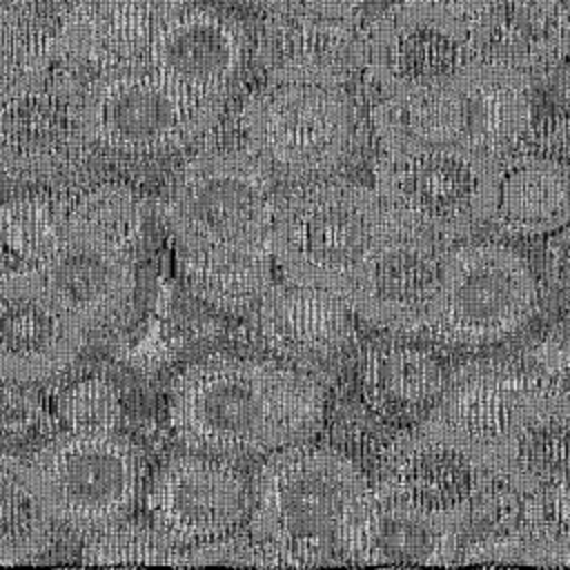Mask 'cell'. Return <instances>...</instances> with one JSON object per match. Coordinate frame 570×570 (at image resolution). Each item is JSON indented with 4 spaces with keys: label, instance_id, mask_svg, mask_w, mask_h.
<instances>
[{
    "label": "cell",
    "instance_id": "cell-1",
    "mask_svg": "<svg viewBox=\"0 0 570 570\" xmlns=\"http://www.w3.org/2000/svg\"><path fill=\"white\" fill-rule=\"evenodd\" d=\"M169 423L191 452L267 456L323 428L325 390L281 358L212 354L174 379Z\"/></svg>",
    "mask_w": 570,
    "mask_h": 570
},
{
    "label": "cell",
    "instance_id": "cell-2",
    "mask_svg": "<svg viewBox=\"0 0 570 570\" xmlns=\"http://www.w3.org/2000/svg\"><path fill=\"white\" fill-rule=\"evenodd\" d=\"M365 468L338 445L298 441L265 456L252 476L249 534L274 568L343 563V532L370 490Z\"/></svg>",
    "mask_w": 570,
    "mask_h": 570
},
{
    "label": "cell",
    "instance_id": "cell-3",
    "mask_svg": "<svg viewBox=\"0 0 570 570\" xmlns=\"http://www.w3.org/2000/svg\"><path fill=\"white\" fill-rule=\"evenodd\" d=\"M276 180L243 145L194 151L169 180L163 218L178 263L272 256Z\"/></svg>",
    "mask_w": 570,
    "mask_h": 570
},
{
    "label": "cell",
    "instance_id": "cell-4",
    "mask_svg": "<svg viewBox=\"0 0 570 570\" xmlns=\"http://www.w3.org/2000/svg\"><path fill=\"white\" fill-rule=\"evenodd\" d=\"M396 227L374 185L318 178L278 191L272 261L283 281L345 301L361 269Z\"/></svg>",
    "mask_w": 570,
    "mask_h": 570
},
{
    "label": "cell",
    "instance_id": "cell-5",
    "mask_svg": "<svg viewBox=\"0 0 570 570\" xmlns=\"http://www.w3.org/2000/svg\"><path fill=\"white\" fill-rule=\"evenodd\" d=\"M532 80L470 62L405 98H374L367 120L376 149L423 145L503 158L532 120Z\"/></svg>",
    "mask_w": 570,
    "mask_h": 570
},
{
    "label": "cell",
    "instance_id": "cell-6",
    "mask_svg": "<svg viewBox=\"0 0 570 570\" xmlns=\"http://www.w3.org/2000/svg\"><path fill=\"white\" fill-rule=\"evenodd\" d=\"M358 107L347 85L265 76L240 105V145L276 183L336 176L358 145Z\"/></svg>",
    "mask_w": 570,
    "mask_h": 570
},
{
    "label": "cell",
    "instance_id": "cell-7",
    "mask_svg": "<svg viewBox=\"0 0 570 570\" xmlns=\"http://www.w3.org/2000/svg\"><path fill=\"white\" fill-rule=\"evenodd\" d=\"M225 105L200 100L149 65L82 80L73 98L80 136L91 154L158 158L205 142Z\"/></svg>",
    "mask_w": 570,
    "mask_h": 570
},
{
    "label": "cell",
    "instance_id": "cell-8",
    "mask_svg": "<svg viewBox=\"0 0 570 570\" xmlns=\"http://www.w3.org/2000/svg\"><path fill=\"white\" fill-rule=\"evenodd\" d=\"M499 160L448 147L379 149L374 189L399 225L452 245L490 223Z\"/></svg>",
    "mask_w": 570,
    "mask_h": 570
},
{
    "label": "cell",
    "instance_id": "cell-9",
    "mask_svg": "<svg viewBox=\"0 0 570 570\" xmlns=\"http://www.w3.org/2000/svg\"><path fill=\"white\" fill-rule=\"evenodd\" d=\"M541 305L532 265L508 243L459 240L443 249L439 289L423 336L452 347L501 343Z\"/></svg>",
    "mask_w": 570,
    "mask_h": 570
},
{
    "label": "cell",
    "instance_id": "cell-10",
    "mask_svg": "<svg viewBox=\"0 0 570 570\" xmlns=\"http://www.w3.org/2000/svg\"><path fill=\"white\" fill-rule=\"evenodd\" d=\"M29 463L56 523L82 534L125 521L140 492L138 456L114 428H67Z\"/></svg>",
    "mask_w": 570,
    "mask_h": 570
},
{
    "label": "cell",
    "instance_id": "cell-11",
    "mask_svg": "<svg viewBox=\"0 0 570 570\" xmlns=\"http://www.w3.org/2000/svg\"><path fill=\"white\" fill-rule=\"evenodd\" d=\"M470 62L463 24L445 0H399L361 27V73L376 98L414 96Z\"/></svg>",
    "mask_w": 570,
    "mask_h": 570
},
{
    "label": "cell",
    "instance_id": "cell-12",
    "mask_svg": "<svg viewBox=\"0 0 570 570\" xmlns=\"http://www.w3.org/2000/svg\"><path fill=\"white\" fill-rule=\"evenodd\" d=\"M370 479L430 510L468 508L499 485L488 450L432 412L387 439Z\"/></svg>",
    "mask_w": 570,
    "mask_h": 570
},
{
    "label": "cell",
    "instance_id": "cell-13",
    "mask_svg": "<svg viewBox=\"0 0 570 570\" xmlns=\"http://www.w3.org/2000/svg\"><path fill=\"white\" fill-rule=\"evenodd\" d=\"M56 65L51 76L0 102V176L22 185L69 183L91 156L76 125L73 98L82 80Z\"/></svg>",
    "mask_w": 570,
    "mask_h": 570
},
{
    "label": "cell",
    "instance_id": "cell-14",
    "mask_svg": "<svg viewBox=\"0 0 570 570\" xmlns=\"http://www.w3.org/2000/svg\"><path fill=\"white\" fill-rule=\"evenodd\" d=\"M87 334L38 267L0 272V381L33 383L65 372Z\"/></svg>",
    "mask_w": 570,
    "mask_h": 570
},
{
    "label": "cell",
    "instance_id": "cell-15",
    "mask_svg": "<svg viewBox=\"0 0 570 570\" xmlns=\"http://www.w3.org/2000/svg\"><path fill=\"white\" fill-rule=\"evenodd\" d=\"M147 510L178 548L205 543L247 523L252 479L229 459L187 450L154 474Z\"/></svg>",
    "mask_w": 570,
    "mask_h": 570
},
{
    "label": "cell",
    "instance_id": "cell-16",
    "mask_svg": "<svg viewBox=\"0 0 570 570\" xmlns=\"http://www.w3.org/2000/svg\"><path fill=\"white\" fill-rule=\"evenodd\" d=\"M470 508H421L370 481L341 539L343 563L454 566L468 539Z\"/></svg>",
    "mask_w": 570,
    "mask_h": 570
},
{
    "label": "cell",
    "instance_id": "cell-17",
    "mask_svg": "<svg viewBox=\"0 0 570 570\" xmlns=\"http://www.w3.org/2000/svg\"><path fill=\"white\" fill-rule=\"evenodd\" d=\"M249 38L243 24L209 7H171L151 36L147 65L169 82L225 105L243 76Z\"/></svg>",
    "mask_w": 570,
    "mask_h": 570
},
{
    "label": "cell",
    "instance_id": "cell-18",
    "mask_svg": "<svg viewBox=\"0 0 570 570\" xmlns=\"http://www.w3.org/2000/svg\"><path fill=\"white\" fill-rule=\"evenodd\" d=\"M448 245L396 223L345 296L356 318L403 336H421L439 289Z\"/></svg>",
    "mask_w": 570,
    "mask_h": 570
},
{
    "label": "cell",
    "instance_id": "cell-19",
    "mask_svg": "<svg viewBox=\"0 0 570 570\" xmlns=\"http://www.w3.org/2000/svg\"><path fill=\"white\" fill-rule=\"evenodd\" d=\"M476 62L530 80L559 67L570 49V13L561 0H450Z\"/></svg>",
    "mask_w": 570,
    "mask_h": 570
},
{
    "label": "cell",
    "instance_id": "cell-20",
    "mask_svg": "<svg viewBox=\"0 0 570 570\" xmlns=\"http://www.w3.org/2000/svg\"><path fill=\"white\" fill-rule=\"evenodd\" d=\"M33 267L62 294L87 330L118 321L134 301V254L62 218Z\"/></svg>",
    "mask_w": 570,
    "mask_h": 570
},
{
    "label": "cell",
    "instance_id": "cell-21",
    "mask_svg": "<svg viewBox=\"0 0 570 570\" xmlns=\"http://www.w3.org/2000/svg\"><path fill=\"white\" fill-rule=\"evenodd\" d=\"M494 481L517 494L557 485L570 474V387L541 376L488 448Z\"/></svg>",
    "mask_w": 570,
    "mask_h": 570
},
{
    "label": "cell",
    "instance_id": "cell-22",
    "mask_svg": "<svg viewBox=\"0 0 570 570\" xmlns=\"http://www.w3.org/2000/svg\"><path fill=\"white\" fill-rule=\"evenodd\" d=\"M163 0H80L56 27L58 62L85 78L147 65Z\"/></svg>",
    "mask_w": 570,
    "mask_h": 570
},
{
    "label": "cell",
    "instance_id": "cell-23",
    "mask_svg": "<svg viewBox=\"0 0 570 570\" xmlns=\"http://www.w3.org/2000/svg\"><path fill=\"white\" fill-rule=\"evenodd\" d=\"M256 341L287 363H316L341 354L356 338V314L334 292L274 283L249 312Z\"/></svg>",
    "mask_w": 570,
    "mask_h": 570
},
{
    "label": "cell",
    "instance_id": "cell-24",
    "mask_svg": "<svg viewBox=\"0 0 570 570\" xmlns=\"http://www.w3.org/2000/svg\"><path fill=\"white\" fill-rule=\"evenodd\" d=\"M265 76L347 85L361 73V20L321 13H267L256 42Z\"/></svg>",
    "mask_w": 570,
    "mask_h": 570
},
{
    "label": "cell",
    "instance_id": "cell-25",
    "mask_svg": "<svg viewBox=\"0 0 570 570\" xmlns=\"http://www.w3.org/2000/svg\"><path fill=\"white\" fill-rule=\"evenodd\" d=\"M452 381L436 350L410 341H383L358 356L363 405L383 423L410 425L425 416Z\"/></svg>",
    "mask_w": 570,
    "mask_h": 570
},
{
    "label": "cell",
    "instance_id": "cell-26",
    "mask_svg": "<svg viewBox=\"0 0 570 570\" xmlns=\"http://www.w3.org/2000/svg\"><path fill=\"white\" fill-rule=\"evenodd\" d=\"M570 223V163L537 151H510L499 160L490 227L512 238H534Z\"/></svg>",
    "mask_w": 570,
    "mask_h": 570
},
{
    "label": "cell",
    "instance_id": "cell-27",
    "mask_svg": "<svg viewBox=\"0 0 570 570\" xmlns=\"http://www.w3.org/2000/svg\"><path fill=\"white\" fill-rule=\"evenodd\" d=\"M56 525L31 463L0 452V566L45 554Z\"/></svg>",
    "mask_w": 570,
    "mask_h": 570
},
{
    "label": "cell",
    "instance_id": "cell-28",
    "mask_svg": "<svg viewBox=\"0 0 570 570\" xmlns=\"http://www.w3.org/2000/svg\"><path fill=\"white\" fill-rule=\"evenodd\" d=\"M56 65V27L27 0H0V102L45 82Z\"/></svg>",
    "mask_w": 570,
    "mask_h": 570
},
{
    "label": "cell",
    "instance_id": "cell-29",
    "mask_svg": "<svg viewBox=\"0 0 570 570\" xmlns=\"http://www.w3.org/2000/svg\"><path fill=\"white\" fill-rule=\"evenodd\" d=\"M180 269L200 301L229 314H249L276 283L272 256L180 263Z\"/></svg>",
    "mask_w": 570,
    "mask_h": 570
},
{
    "label": "cell",
    "instance_id": "cell-30",
    "mask_svg": "<svg viewBox=\"0 0 570 570\" xmlns=\"http://www.w3.org/2000/svg\"><path fill=\"white\" fill-rule=\"evenodd\" d=\"M67 218L129 254H136L145 232L142 198L125 183H100L67 200Z\"/></svg>",
    "mask_w": 570,
    "mask_h": 570
},
{
    "label": "cell",
    "instance_id": "cell-31",
    "mask_svg": "<svg viewBox=\"0 0 570 570\" xmlns=\"http://www.w3.org/2000/svg\"><path fill=\"white\" fill-rule=\"evenodd\" d=\"M180 548L154 523L120 521L94 534L82 546L87 566H176Z\"/></svg>",
    "mask_w": 570,
    "mask_h": 570
},
{
    "label": "cell",
    "instance_id": "cell-32",
    "mask_svg": "<svg viewBox=\"0 0 570 570\" xmlns=\"http://www.w3.org/2000/svg\"><path fill=\"white\" fill-rule=\"evenodd\" d=\"M67 214V200L51 196H24L0 207V238L4 245L36 263L58 232Z\"/></svg>",
    "mask_w": 570,
    "mask_h": 570
},
{
    "label": "cell",
    "instance_id": "cell-33",
    "mask_svg": "<svg viewBox=\"0 0 570 570\" xmlns=\"http://www.w3.org/2000/svg\"><path fill=\"white\" fill-rule=\"evenodd\" d=\"M58 414L67 428H116L120 419L118 392L102 379L78 381L62 392Z\"/></svg>",
    "mask_w": 570,
    "mask_h": 570
},
{
    "label": "cell",
    "instance_id": "cell-34",
    "mask_svg": "<svg viewBox=\"0 0 570 570\" xmlns=\"http://www.w3.org/2000/svg\"><path fill=\"white\" fill-rule=\"evenodd\" d=\"M176 566H252L274 568L269 550L249 530H234L218 539L180 548Z\"/></svg>",
    "mask_w": 570,
    "mask_h": 570
},
{
    "label": "cell",
    "instance_id": "cell-35",
    "mask_svg": "<svg viewBox=\"0 0 570 570\" xmlns=\"http://www.w3.org/2000/svg\"><path fill=\"white\" fill-rule=\"evenodd\" d=\"M510 151H537L566 158L570 151V118L561 114H550L541 118L532 116L528 129Z\"/></svg>",
    "mask_w": 570,
    "mask_h": 570
},
{
    "label": "cell",
    "instance_id": "cell-36",
    "mask_svg": "<svg viewBox=\"0 0 570 570\" xmlns=\"http://www.w3.org/2000/svg\"><path fill=\"white\" fill-rule=\"evenodd\" d=\"M267 13H321L332 18H358L365 0H243Z\"/></svg>",
    "mask_w": 570,
    "mask_h": 570
},
{
    "label": "cell",
    "instance_id": "cell-37",
    "mask_svg": "<svg viewBox=\"0 0 570 570\" xmlns=\"http://www.w3.org/2000/svg\"><path fill=\"white\" fill-rule=\"evenodd\" d=\"M165 4H171V7H180V4H189L191 0H163Z\"/></svg>",
    "mask_w": 570,
    "mask_h": 570
},
{
    "label": "cell",
    "instance_id": "cell-38",
    "mask_svg": "<svg viewBox=\"0 0 570 570\" xmlns=\"http://www.w3.org/2000/svg\"><path fill=\"white\" fill-rule=\"evenodd\" d=\"M566 96H568V102H570V73H568V80H566Z\"/></svg>",
    "mask_w": 570,
    "mask_h": 570
}]
</instances>
